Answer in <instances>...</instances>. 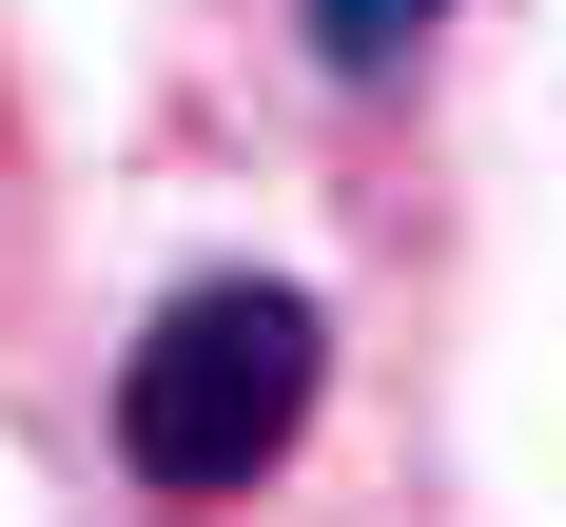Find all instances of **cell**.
I'll return each mask as SVG.
<instances>
[{
  "label": "cell",
  "mask_w": 566,
  "mask_h": 527,
  "mask_svg": "<svg viewBox=\"0 0 566 527\" xmlns=\"http://www.w3.org/2000/svg\"><path fill=\"white\" fill-rule=\"evenodd\" d=\"M313 410H333V293L313 274H176L117 351V468L157 488V508H234V488H274L313 450Z\"/></svg>",
  "instance_id": "obj_1"
},
{
  "label": "cell",
  "mask_w": 566,
  "mask_h": 527,
  "mask_svg": "<svg viewBox=\"0 0 566 527\" xmlns=\"http://www.w3.org/2000/svg\"><path fill=\"white\" fill-rule=\"evenodd\" d=\"M430 20H450V0H293V40H313L333 98H391L410 59H430Z\"/></svg>",
  "instance_id": "obj_2"
}]
</instances>
